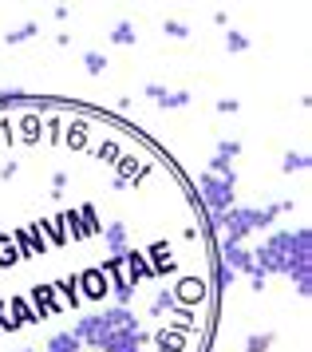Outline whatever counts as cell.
<instances>
[{
	"label": "cell",
	"instance_id": "obj_1",
	"mask_svg": "<svg viewBox=\"0 0 312 352\" xmlns=\"http://www.w3.org/2000/svg\"><path fill=\"white\" fill-rule=\"evenodd\" d=\"M273 218H277V206H269V210L237 206V210H230L221 222H225V230H230V241H241L245 234H253V230H265Z\"/></svg>",
	"mask_w": 312,
	"mask_h": 352
},
{
	"label": "cell",
	"instance_id": "obj_2",
	"mask_svg": "<svg viewBox=\"0 0 312 352\" xmlns=\"http://www.w3.org/2000/svg\"><path fill=\"white\" fill-rule=\"evenodd\" d=\"M198 190L205 194V202L214 210H230V202H234V175H202Z\"/></svg>",
	"mask_w": 312,
	"mask_h": 352
},
{
	"label": "cell",
	"instance_id": "obj_3",
	"mask_svg": "<svg viewBox=\"0 0 312 352\" xmlns=\"http://www.w3.org/2000/svg\"><path fill=\"white\" fill-rule=\"evenodd\" d=\"M99 349L103 352H139L142 349V336L135 329V320H123V324H115L111 333L99 336Z\"/></svg>",
	"mask_w": 312,
	"mask_h": 352
},
{
	"label": "cell",
	"instance_id": "obj_4",
	"mask_svg": "<svg viewBox=\"0 0 312 352\" xmlns=\"http://www.w3.org/2000/svg\"><path fill=\"white\" fill-rule=\"evenodd\" d=\"M225 261H230V270H249L253 273V254L241 250L237 241H225Z\"/></svg>",
	"mask_w": 312,
	"mask_h": 352
},
{
	"label": "cell",
	"instance_id": "obj_5",
	"mask_svg": "<svg viewBox=\"0 0 312 352\" xmlns=\"http://www.w3.org/2000/svg\"><path fill=\"white\" fill-rule=\"evenodd\" d=\"M151 96L162 99L166 107H182V103H186V96H182V91H162V87H151Z\"/></svg>",
	"mask_w": 312,
	"mask_h": 352
},
{
	"label": "cell",
	"instance_id": "obj_6",
	"mask_svg": "<svg viewBox=\"0 0 312 352\" xmlns=\"http://www.w3.org/2000/svg\"><path fill=\"white\" fill-rule=\"evenodd\" d=\"M304 166H309V155H289V159H285V170H289V175H293V170H304Z\"/></svg>",
	"mask_w": 312,
	"mask_h": 352
},
{
	"label": "cell",
	"instance_id": "obj_7",
	"mask_svg": "<svg viewBox=\"0 0 312 352\" xmlns=\"http://www.w3.org/2000/svg\"><path fill=\"white\" fill-rule=\"evenodd\" d=\"M269 349V336H249V352H265Z\"/></svg>",
	"mask_w": 312,
	"mask_h": 352
},
{
	"label": "cell",
	"instance_id": "obj_8",
	"mask_svg": "<svg viewBox=\"0 0 312 352\" xmlns=\"http://www.w3.org/2000/svg\"><path fill=\"white\" fill-rule=\"evenodd\" d=\"M115 40H119V44H131V24H119V28H115Z\"/></svg>",
	"mask_w": 312,
	"mask_h": 352
},
{
	"label": "cell",
	"instance_id": "obj_9",
	"mask_svg": "<svg viewBox=\"0 0 312 352\" xmlns=\"http://www.w3.org/2000/svg\"><path fill=\"white\" fill-rule=\"evenodd\" d=\"M230 281H234V270H225V265H221V270H218V285H230Z\"/></svg>",
	"mask_w": 312,
	"mask_h": 352
},
{
	"label": "cell",
	"instance_id": "obj_10",
	"mask_svg": "<svg viewBox=\"0 0 312 352\" xmlns=\"http://www.w3.org/2000/svg\"><path fill=\"white\" fill-rule=\"evenodd\" d=\"M24 36H32V24H24V28H20V32H12V36H8V40H12V44H20Z\"/></svg>",
	"mask_w": 312,
	"mask_h": 352
},
{
	"label": "cell",
	"instance_id": "obj_11",
	"mask_svg": "<svg viewBox=\"0 0 312 352\" xmlns=\"http://www.w3.org/2000/svg\"><path fill=\"white\" fill-rule=\"evenodd\" d=\"M230 48L241 52V48H245V36H237V32H234V36H230Z\"/></svg>",
	"mask_w": 312,
	"mask_h": 352
}]
</instances>
